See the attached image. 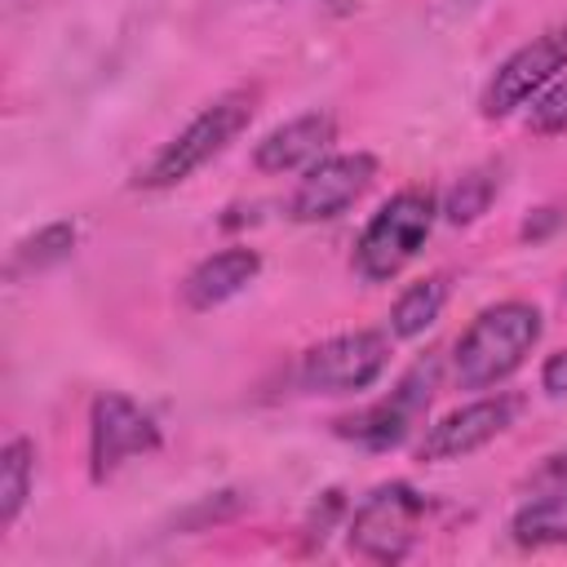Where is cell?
Here are the masks:
<instances>
[{
  "label": "cell",
  "mask_w": 567,
  "mask_h": 567,
  "mask_svg": "<svg viewBox=\"0 0 567 567\" xmlns=\"http://www.w3.org/2000/svg\"><path fill=\"white\" fill-rule=\"evenodd\" d=\"M390 368V332L354 328L310 346L297 363V381L310 394H359L381 381Z\"/></svg>",
  "instance_id": "obj_7"
},
{
  "label": "cell",
  "mask_w": 567,
  "mask_h": 567,
  "mask_svg": "<svg viewBox=\"0 0 567 567\" xmlns=\"http://www.w3.org/2000/svg\"><path fill=\"white\" fill-rule=\"evenodd\" d=\"M377 177V155L368 151H341V155H323L315 159L301 182L292 186V199H288V217L301 221V226H315V221H332L341 217L346 208H354L368 186Z\"/></svg>",
  "instance_id": "obj_10"
},
{
  "label": "cell",
  "mask_w": 567,
  "mask_h": 567,
  "mask_svg": "<svg viewBox=\"0 0 567 567\" xmlns=\"http://www.w3.org/2000/svg\"><path fill=\"white\" fill-rule=\"evenodd\" d=\"M434 217H439V199L425 186L394 190L372 213V221L363 226V235L354 244V275L363 284L399 279L416 261V252L425 248V239L434 230Z\"/></svg>",
  "instance_id": "obj_3"
},
{
  "label": "cell",
  "mask_w": 567,
  "mask_h": 567,
  "mask_svg": "<svg viewBox=\"0 0 567 567\" xmlns=\"http://www.w3.org/2000/svg\"><path fill=\"white\" fill-rule=\"evenodd\" d=\"M257 111V93L252 89H230L221 97H213L186 128H177L137 173H133V186L137 190H173L182 186L186 177H195L204 164H213L252 120Z\"/></svg>",
  "instance_id": "obj_2"
},
{
  "label": "cell",
  "mask_w": 567,
  "mask_h": 567,
  "mask_svg": "<svg viewBox=\"0 0 567 567\" xmlns=\"http://www.w3.org/2000/svg\"><path fill=\"white\" fill-rule=\"evenodd\" d=\"M31 483H35V443L13 434L4 447H0V532H9L31 496Z\"/></svg>",
  "instance_id": "obj_16"
},
{
  "label": "cell",
  "mask_w": 567,
  "mask_h": 567,
  "mask_svg": "<svg viewBox=\"0 0 567 567\" xmlns=\"http://www.w3.org/2000/svg\"><path fill=\"white\" fill-rule=\"evenodd\" d=\"M532 487H567V447L563 452H549L532 470Z\"/></svg>",
  "instance_id": "obj_20"
},
{
  "label": "cell",
  "mask_w": 567,
  "mask_h": 567,
  "mask_svg": "<svg viewBox=\"0 0 567 567\" xmlns=\"http://www.w3.org/2000/svg\"><path fill=\"white\" fill-rule=\"evenodd\" d=\"M425 514H430V501L412 483L403 478L377 483L354 505L346 523V545L363 563H403L425 532Z\"/></svg>",
  "instance_id": "obj_4"
},
{
  "label": "cell",
  "mask_w": 567,
  "mask_h": 567,
  "mask_svg": "<svg viewBox=\"0 0 567 567\" xmlns=\"http://www.w3.org/2000/svg\"><path fill=\"white\" fill-rule=\"evenodd\" d=\"M527 133H536V137H558V133H567V80H554L549 89H540V93L532 97Z\"/></svg>",
  "instance_id": "obj_18"
},
{
  "label": "cell",
  "mask_w": 567,
  "mask_h": 567,
  "mask_svg": "<svg viewBox=\"0 0 567 567\" xmlns=\"http://www.w3.org/2000/svg\"><path fill=\"white\" fill-rule=\"evenodd\" d=\"M567 66V27H549L540 35H532L527 44H518L487 80L483 89V115L487 120H505L518 106H527L540 89H549L558 80V71Z\"/></svg>",
  "instance_id": "obj_9"
},
{
  "label": "cell",
  "mask_w": 567,
  "mask_h": 567,
  "mask_svg": "<svg viewBox=\"0 0 567 567\" xmlns=\"http://www.w3.org/2000/svg\"><path fill=\"white\" fill-rule=\"evenodd\" d=\"M509 536L518 549L567 545V487H536V496L509 518Z\"/></svg>",
  "instance_id": "obj_13"
},
{
  "label": "cell",
  "mask_w": 567,
  "mask_h": 567,
  "mask_svg": "<svg viewBox=\"0 0 567 567\" xmlns=\"http://www.w3.org/2000/svg\"><path fill=\"white\" fill-rule=\"evenodd\" d=\"M434 381H439V368L434 359H421L412 363L390 394L372 399L368 408L350 412V416H337L332 430L341 439H350L354 447H368V452H390L399 443H408L416 430H425V412H430V399H434Z\"/></svg>",
  "instance_id": "obj_5"
},
{
  "label": "cell",
  "mask_w": 567,
  "mask_h": 567,
  "mask_svg": "<svg viewBox=\"0 0 567 567\" xmlns=\"http://www.w3.org/2000/svg\"><path fill=\"white\" fill-rule=\"evenodd\" d=\"M447 275H425V279H416V284H408L399 297H394V306H390V337H399V341H412V337H421L425 328H434V319L443 315V306H447Z\"/></svg>",
  "instance_id": "obj_14"
},
{
  "label": "cell",
  "mask_w": 567,
  "mask_h": 567,
  "mask_svg": "<svg viewBox=\"0 0 567 567\" xmlns=\"http://www.w3.org/2000/svg\"><path fill=\"white\" fill-rule=\"evenodd\" d=\"M523 412V399L509 394V390H496V394H478L461 408H452L447 416H439L434 425H425L421 443H416V456L430 461V465H443V461H461V456H474L478 447H487L492 439H501Z\"/></svg>",
  "instance_id": "obj_8"
},
{
  "label": "cell",
  "mask_w": 567,
  "mask_h": 567,
  "mask_svg": "<svg viewBox=\"0 0 567 567\" xmlns=\"http://www.w3.org/2000/svg\"><path fill=\"white\" fill-rule=\"evenodd\" d=\"M496 190H501V168L496 164H478L465 177H456V186L443 195V208L439 213L452 226H465V221H474V217L487 213V204L496 199Z\"/></svg>",
  "instance_id": "obj_17"
},
{
  "label": "cell",
  "mask_w": 567,
  "mask_h": 567,
  "mask_svg": "<svg viewBox=\"0 0 567 567\" xmlns=\"http://www.w3.org/2000/svg\"><path fill=\"white\" fill-rule=\"evenodd\" d=\"M540 390L563 399L567 394V350H554L545 363H540Z\"/></svg>",
  "instance_id": "obj_19"
},
{
  "label": "cell",
  "mask_w": 567,
  "mask_h": 567,
  "mask_svg": "<svg viewBox=\"0 0 567 567\" xmlns=\"http://www.w3.org/2000/svg\"><path fill=\"white\" fill-rule=\"evenodd\" d=\"M159 421L128 394L102 390L89 403V478L111 483L128 461L159 452Z\"/></svg>",
  "instance_id": "obj_6"
},
{
  "label": "cell",
  "mask_w": 567,
  "mask_h": 567,
  "mask_svg": "<svg viewBox=\"0 0 567 567\" xmlns=\"http://www.w3.org/2000/svg\"><path fill=\"white\" fill-rule=\"evenodd\" d=\"M332 142H337V115L306 111V115H292L288 124L270 128L252 146V168L257 173H297V168H310L315 159H323Z\"/></svg>",
  "instance_id": "obj_11"
},
{
  "label": "cell",
  "mask_w": 567,
  "mask_h": 567,
  "mask_svg": "<svg viewBox=\"0 0 567 567\" xmlns=\"http://www.w3.org/2000/svg\"><path fill=\"white\" fill-rule=\"evenodd\" d=\"M257 275H261V252L244 248V244H230V248H221V252H213V257H204L186 270L182 306L186 310H217L230 297H239Z\"/></svg>",
  "instance_id": "obj_12"
},
{
  "label": "cell",
  "mask_w": 567,
  "mask_h": 567,
  "mask_svg": "<svg viewBox=\"0 0 567 567\" xmlns=\"http://www.w3.org/2000/svg\"><path fill=\"white\" fill-rule=\"evenodd\" d=\"M545 315L532 301H496L478 310L452 346V381L461 390H496L505 385L540 346Z\"/></svg>",
  "instance_id": "obj_1"
},
{
  "label": "cell",
  "mask_w": 567,
  "mask_h": 567,
  "mask_svg": "<svg viewBox=\"0 0 567 567\" xmlns=\"http://www.w3.org/2000/svg\"><path fill=\"white\" fill-rule=\"evenodd\" d=\"M71 248H75V226L71 221H49V226H40L35 235H27V239H18L9 248L4 279L18 284V279H31V275H44L49 266L66 261Z\"/></svg>",
  "instance_id": "obj_15"
}]
</instances>
